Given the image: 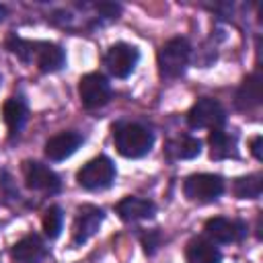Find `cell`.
<instances>
[{"mask_svg": "<svg viewBox=\"0 0 263 263\" xmlns=\"http://www.w3.org/2000/svg\"><path fill=\"white\" fill-rule=\"evenodd\" d=\"M115 212L119 214L121 220H125V222H136V220L152 218L154 212H156V205H154L150 199L136 197V195H127V197H123V199L115 205Z\"/></svg>", "mask_w": 263, "mask_h": 263, "instance_id": "13", "label": "cell"}, {"mask_svg": "<svg viewBox=\"0 0 263 263\" xmlns=\"http://www.w3.org/2000/svg\"><path fill=\"white\" fill-rule=\"evenodd\" d=\"M0 82H2V78H0Z\"/></svg>", "mask_w": 263, "mask_h": 263, "instance_id": "25", "label": "cell"}, {"mask_svg": "<svg viewBox=\"0 0 263 263\" xmlns=\"http://www.w3.org/2000/svg\"><path fill=\"white\" fill-rule=\"evenodd\" d=\"M205 234L212 238V242H236L247 234V226L240 220L230 218H212L205 222Z\"/></svg>", "mask_w": 263, "mask_h": 263, "instance_id": "11", "label": "cell"}, {"mask_svg": "<svg viewBox=\"0 0 263 263\" xmlns=\"http://www.w3.org/2000/svg\"><path fill=\"white\" fill-rule=\"evenodd\" d=\"M45 255L47 247L37 234H27L12 247V257L18 263H39L45 259Z\"/></svg>", "mask_w": 263, "mask_h": 263, "instance_id": "14", "label": "cell"}, {"mask_svg": "<svg viewBox=\"0 0 263 263\" xmlns=\"http://www.w3.org/2000/svg\"><path fill=\"white\" fill-rule=\"evenodd\" d=\"M62 222H64V214L60 210V205H49L43 214V232L47 238H58L60 230H62Z\"/></svg>", "mask_w": 263, "mask_h": 263, "instance_id": "21", "label": "cell"}, {"mask_svg": "<svg viewBox=\"0 0 263 263\" xmlns=\"http://www.w3.org/2000/svg\"><path fill=\"white\" fill-rule=\"evenodd\" d=\"M6 47L25 64H37L41 72H58L66 64V53L60 45L49 41H27L16 35L6 39Z\"/></svg>", "mask_w": 263, "mask_h": 263, "instance_id": "1", "label": "cell"}, {"mask_svg": "<svg viewBox=\"0 0 263 263\" xmlns=\"http://www.w3.org/2000/svg\"><path fill=\"white\" fill-rule=\"evenodd\" d=\"M138 60L140 51L129 43H115L105 53V66L115 78H127L136 70Z\"/></svg>", "mask_w": 263, "mask_h": 263, "instance_id": "8", "label": "cell"}, {"mask_svg": "<svg viewBox=\"0 0 263 263\" xmlns=\"http://www.w3.org/2000/svg\"><path fill=\"white\" fill-rule=\"evenodd\" d=\"M105 214L101 208L97 205H80L78 214L74 218V226H72V242L74 245H84L101 226Z\"/></svg>", "mask_w": 263, "mask_h": 263, "instance_id": "10", "label": "cell"}, {"mask_svg": "<svg viewBox=\"0 0 263 263\" xmlns=\"http://www.w3.org/2000/svg\"><path fill=\"white\" fill-rule=\"evenodd\" d=\"M261 136H255L253 140H251V152H253V156L257 158V160H261L263 158V154H261Z\"/></svg>", "mask_w": 263, "mask_h": 263, "instance_id": "23", "label": "cell"}, {"mask_svg": "<svg viewBox=\"0 0 263 263\" xmlns=\"http://www.w3.org/2000/svg\"><path fill=\"white\" fill-rule=\"evenodd\" d=\"M115 164L109 156H97L92 160H88L76 175L78 185L88 189V191H99V189H107L113 185L115 181Z\"/></svg>", "mask_w": 263, "mask_h": 263, "instance_id": "4", "label": "cell"}, {"mask_svg": "<svg viewBox=\"0 0 263 263\" xmlns=\"http://www.w3.org/2000/svg\"><path fill=\"white\" fill-rule=\"evenodd\" d=\"M191 58V45L185 37H173L158 49V70L164 78H177L185 72Z\"/></svg>", "mask_w": 263, "mask_h": 263, "instance_id": "3", "label": "cell"}, {"mask_svg": "<svg viewBox=\"0 0 263 263\" xmlns=\"http://www.w3.org/2000/svg\"><path fill=\"white\" fill-rule=\"evenodd\" d=\"M261 179L263 177L259 173H253V175L236 179V183H234L236 197H240V199H257L261 195V189H263V181Z\"/></svg>", "mask_w": 263, "mask_h": 263, "instance_id": "20", "label": "cell"}, {"mask_svg": "<svg viewBox=\"0 0 263 263\" xmlns=\"http://www.w3.org/2000/svg\"><path fill=\"white\" fill-rule=\"evenodd\" d=\"M185 259L187 263H220L222 253L208 238H191L185 249Z\"/></svg>", "mask_w": 263, "mask_h": 263, "instance_id": "15", "label": "cell"}, {"mask_svg": "<svg viewBox=\"0 0 263 263\" xmlns=\"http://www.w3.org/2000/svg\"><path fill=\"white\" fill-rule=\"evenodd\" d=\"M226 121V111L220 105V101L210 99V97H201L193 103V107L187 113V123L193 129H201V127H210V129H220Z\"/></svg>", "mask_w": 263, "mask_h": 263, "instance_id": "5", "label": "cell"}, {"mask_svg": "<svg viewBox=\"0 0 263 263\" xmlns=\"http://www.w3.org/2000/svg\"><path fill=\"white\" fill-rule=\"evenodd\" d=\"M6 12H8V10H6V6H4V4H0V21L6 16Z\"/></svg>", "mask_w": 263, "mask_h": 263, "instance_id": "24", "label": "cell"}, {"mask_svg": "<svg viewBox=\"0 0 263 263\" xmlns=\"http://www.w3.org/2000/svg\"><path fill=\"white\" fill-rule=\"evenodd\" d=\"M208 140H210V154L214 160L236 156V136L224 129H212Z\"/></svg>", "mask_w": 263, "mask_h": 263, "instance_id": "18", "label": "cell"}, {"mask_svg": "<svg viewBox=\"0 0 263 263\" xmlns=\"http://www.w3.org/2000/svg\"><path fill=\"white\" fill-rule=\"evenodd\" d=\"M113 140H115L117 152L125 158H142L150 152V148L154 144L152 132L148 127H144L140 123H132V121L117 123L113 127Z\"/></svg>", "mask_w": 263, "mask_h": 263, "instance_id": "2", "label": "cell"}, {"mask_svg": "<svg viewBox=\"0 0 263 263\" xmlns=\"http://www.w3.org/2000/svg\"><path fill=\"white\" fill-rule=\"evenodd\" d=\"M224 191V181L220 175H212V173H197V175H189L183 183V193L187 199L191 201H214L222 195Z\"/></svg>", "mask_w": 263, "mask_h": 263, "instance_id": "6", "label": "cell"}, {"mask_svg": "<svg viewBox=\"0 0 263 263\" xmlns=\"http://www.w3.org/2000/svg\"><path fill=\"white\" fill-rule=\"evenodd\" d=\"M78 95H80V101H82V105L86 109H99V107L109 103V99H111V84H109V80L103 74L90 72V74L80 78Z\"/></svg>", "mask_w": 263, "mask_h": 263, "instance_id": "7", "label": "cell"}, {"mask_svg": "<svg viewBox=\"0 0 263 263\" xmlns=\"http://www.w3.org/2000/svg\"><path fill=\"white\" fill-rule=\"evenodd\" d=\"M234 103L240 111H251V109H257L261 105V76H259V72H253L251 76H247L242 80Z\"/></svg>", "mask_w": 263, "mask_h": 263, "instance_id": "16", "label": "cell"}, {"mask_svg": "<svg viewBox=\"0 0 263 263\" xmlns=\"http://www.w3.org/2000/svg\"><path fill=\"white\" fill-rule=\"evenodd\" d=\"M82 142H84V138L78 132H60L45 142V156L53 162L66 160L82 146Z\"/></svg>", "mask_w": 263, "mask_h": 263, "instance_id": "12", "label": "cell"}, {"mask_svg": "<svg viewBox=\"0 0 263 263\" xmlns=\"http://www.w3.org/2000/svg\"><path fill=\"white\" fill-rule=\"evenodd\" d=\"M2 115H4V121L8 125L10 136H16L23 129L25 121H27V103H25V99L23 97H10L2 107Z\"/></svg>", "mask_w": 263, "mask_h": 263, "instance_id": "17", "label": "cell"}, {"mask_svg": "<svg viewBox=\"0 0 263 263\" xmlns=\"http://www.w3.org/2000/svg\"><path fill=\"white\" fill-rule=\"evenodd\" d=\"M166 152H168L171 158H181V160L195 158L201 152V142L197 138H193V136H187V134L185 136H177L166 144Z\"/></svg>", "mask_w": 263, "mask_h": 263, "instance_id": "19", "label": "cell"}, {"mask_svg": "<svg viewBox=\"0 0 263 263\" xmlns=\"http://www.w3.org/2000/svg\"><path fill=\"white\" fill-rule=\"evenodd\" d=\"M23 177H25V185L33 191L58 193L62 187L60 177L49 166H45L37 160H25L23 162Z\"/></svg>", "mask_w": 263, "mask_h": 263, "instance_id": "9", "label": "cell"}, {"mask_svg": "<svg viewBox=\"0 0 263 263\" xmlns=\"http://www.w3.org/2000/svg\"><path fill=\"white\" fill-rule=\"evenodd\" d=\"M142 245H144L146 253L152 255V253L156 251V247L160 245V234H158V230H150L148 234H144V236H142Z\"/></svg>", "mask_w": 263, "mask_h": 263, "instance_id": "22", "label": "cell"}]
</instances>
